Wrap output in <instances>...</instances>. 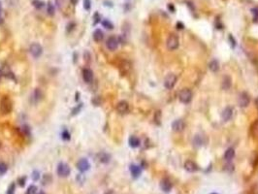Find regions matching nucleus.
Segmentation results:
<instances>
[{"label": "nucleus", "instance_id": "nucleus-8", "mask_svg": "<svg viewBox=\"0 0 258 194\" xmlns=\"http://www.w3.org/2000/svg\"><path fill=\"white\" fill-rule=\"evenodd\" d=\"M77 168L81 172H87L90 168V164L87 158H81L80 160L77 162Z\"/></svg>", "mask_w": 258, "mask_h": 194}, {"label": "nucleus", "instance_id": "nucleus-7", "mask_svg": "<svg viewBox=\"0 0 258 194\" xmlns=\"http://www.w3.org/2000/svg\"><path fill=\"white\" fill-rule=\"evenodd\" d=\"M238 103L241 108H246L250 105V97L246 92H242L239 95V99H238Z\"/></svg>", "mask_w": 258, "mask_h": 194}, {"label": "nucleus", "instance_id": "nucleus-11", "mask_svg": "<svg viewBox=\"0 0 258 194\" xmlns=\"http://www.w3.org/2000/svg\"><path fill=\"white\" fill-rule=\"evenodd\" d=\"M185 127V123L182 119H176L172 123V129L175 132H182Z\"/></svg>", "mask_w": 258, "mask_h": 194}, {"label": "nucleus", "instance_id": "nucleus-25", "mask_svg": "<svg viewBox=\"0 0 258 194\" xmlns=\"http://www.w3.org/2000/svg\"><path fill=\"white\" fill-rule=\"evenodd\" d=\"M103 38H104V33L102 32V30H100V29H96V30L93 32V40L95 42H101Z\"/></svg>", "mask_w": 258, "mask_h": 194}, {"label": "nucleus", "instance_id": "nucleus-15", "mask_svg": "<svg viewBox=\"0 0 258 194\" xmlns=\"http://www.w3.org/2000/svg\"><path fill=\"white\" fill-rule=\"evenodd\" d=\"M250 132L252 139L255 141H258V119H256V121L251 124Z\"/></svg>", "mask_w": 258, "mask_h": 194}, {"label": "nucleus", "instance_id": "nucleus-36", "mask_svg": "<svg viewBox=\"0 0 258 194\" xmlns=\"http://www.w3.org/2000/svg\"><path fill=\"white\" fill-rule=\"evenodd\" d=\"M25 182H26V178L23 177V178H19V185L21 186H24L25 185Z\"/></svg>", "mask_w": 258, "mask_h": 194}, {"label": "nucleus", "instance_id": "nucleus-9", "mask_svg": "<svg viewBox=\"0 0 258 194\" xmlns=\"http://www.w3.org/2000/svg\"><path fill=\"white\" fill-rule=\"evenodd\" d=\"M117 111L121 115H125L129 112V104L126 101H120L117 104Z\"/></svg>", "mask_w": 258, "mask_h": 194}, {"label": "nucleus", "instance_id": "nucleus-14", "mask_svg": "<svg viewBox=\"0 0 258 194\" xmlns=\"http://www.w3.org/2000/svg\"><path fill=\"white\" fill-rule=\"evenodd\" d=\"M83 79L87 83H90L93 80V73L90 69L86 68L83 70Z\"/></svg>", "mask_w": 258, "mask_h": 194}, {"label": "nucleus", "instance_id": "nucleus-41", "mask_svg": "<svg viewBox=\"0 0 258 194\" xmlns=\"http://www.w3.org/2000/svg\"><path fill=\"white\" fill-rule=\"evenodd\" d=\"M255 105H256V108L258 109V98H256V100H255Z\"/></svg>", "mask_w": 258, "mask_h": 194}, {"label": "nucleus", "instance_id": "nucleus-3", "mask_svg": "<svg viewBox=\"0 0 258 194\" xmlns=\"http://www.w3.org/2000/svg\"><path fill=\"white\" fill-rule=\"evenodd\" d=\"M193 97V93L190 90L189 88H183L180 91V94H178V99L183 104H188Z\"/></svg>", "mask_w": 258, "mask_h": 194}, {"label": "nucleus", "instance_id": "nucleus-13", "mask_svg": "<svg viewBox=\"0 0 258 194\" xmlns=\"http://www.w3.org/2000/svg\"><path fill=\"white\" fill-rule=\"evenodd\" d=\"M233 113H234V111H233V109L231 107H226L224 110H223L222 114H221L222 119L224 121H230V119L232 118V117H233Z\"/></svg>", "mask_w": 258, "mask_h": 194}, {"label": "nucleus", "instance_id": "nucleus-22", "mask_svg": "<svg viewBox=\"0 0 258 194\" xmlns=\"http://www.w3.org/2000/svg\"><path fill=\"white\" fill-rule=\"evenodd\" d=\"M235 157V150L233 148H227L224 152V158L227 161H231L233 158Z\"/></svg>", "mask_w": 258, "mask_h": 194}, {"label": "nucleus", "instance_id": "nucleus-23", "mask_svg": "<svg viewBox=\"0 0 258 194\" xmlns=\"http://www.w3.org/2000/svg\"><path fill=\"white\" fill-rule=\"evenodd\" d=\"M111 159V155L106 152H100L98 155V160L101 163H108Z\"/></svg>", "mask_w": 258, "mask_h": 194}, {"label": "nucleus", "instance_id": "nucleus-33", "mask_svg": "<svg viewBox=\"0 0 258 194\" xmlns=\"http://www.w3.org/2000/svg\"><path fill=\"white\" fill-rule=\"evenodd\" d=\"M194 144H195V145L197 144V146L202 145V144H203L202 137H201V136H199V135H196V136L194 137Z\"/></svg>", "mask_w": 258, "mask_h": 194}, {"label": "nucleus", "instance_id": "nucleus-42", "mask_svg": "<svg viewBox=\"0 0 258 194\" xmlns=\"http://www.w3.org/2000/svg\"><path fill=\"white\" fill-rule=\"evenodd\" d=\"M0 11H2V5H1V2H0Z\"/></svg>", "mask_w": 258, "mask_h": 194}, {"label": "nucleus", "instance_id": "nucleus-30", "mask_svg": "<svg viewBox=\"0 0 258 194\" xmlns=\"http://www.w3.org/2000/svg\"><path fill=\"white\" fill-rule=\"evenodd\" d=\"M15 189H16V185H15V182H12L9 185L6 194H15Z\"/></svg>", "mask_w": 258, "mask_h": 194}, {"label": "nucleus", "instance_id": "nucleus-1", "mask_svg": "<svg viewBox=\"0 0 258 194\" xmlns=\"http://www.w3.org/2000/svg\"><path fill=\"white\" fill-rule=\"evenodd\" d=\"M13 110V102L8 96H3L0 100V111L3 115L10 114Z\"/></svg>", "mask_w": 258, "mask_h": 194}, {"label": "nucleus", "instance_id": "nucleus-27", "mask_svg": "<svg viewBox=\"0 0 258 194\" xmlns=\"http://www.w3.org/2000/svg\"><path fill=\"white\" fill-rule=\"evenodd\" d=\"M102 26L105 28H108V29H113L114 28L113 23L109 21V19H104V21L102 22Z\"/></svg>", "mask_w": 258, "mask_h": 194}, {"label": "nucleus", "instance_id": "nucleus-39", "mask_svg": "<svg viewBox=\"0 0 258 194\" xmlns=\"http://www.w3.org/2000/svg\"><path fill=\"white\" fill-rule=\"evenodd\" d=\"M78 1H79V0H70V2H71L73 5H76V4L78 3Z\"/></svg>", "mask_w": 258, "mask_h": 194}, {"label": "nucleus", "instance_id": "nucleus-31", "mask_svg": "<svg viewBox=\"0 0 258 194\" xmlns=\"http://www.w3.org/2000/svg\"><path fill=\"white\" fill-rule=\"evenodd\" d=\"M37 192V187L35 185H30L27 188L26 194H35Z\"/></svg>", "mask_w": 258, "mask_h": 194}, {"label": "nucleus", "instance_id": "nucleus-29", "mask_svg": "<svg viewBox=\"0 0 258 194\" xmlns=\"http://www.w3.org/2000/svg\"><path fill=\"white\" fill-rule=\"evenodd\" d=\"M7 170H8V167L6 164L4 162H0V175L1 176L4 175V174L7 172Z\"/></svg>", "mask_w": 258, "mask_h": 194}, {"label": "nucleus", "instance_id": "nucleus-20", "mask_svg": "<svg viewBox=\"0 0 258 194\" xmlns=\"http://www.w3.org/2000/svg\"><path fill=\"white\" fill-rule=\"evenodd\" d=\"M130 172H131V175L133 176V178H138V177H140L142 170L138 165L132 164V165H130Z\"/></svg>", "mask_w": 258, "mask_h": 194}, {"label": "nucleus", "instance_id": "nucleus-35", "mask_svg": "<svg viewBox=\"0 0 258 194\" xmlns=\"http://www.w3.org/2000/svg\"><path fill=\"white\" fill-rule=\"evenodd\" d=\"M32 179H33V181H38L39 179H40V173L38 171H34L32 173Z\"/></svg>", "mask_w": 258, "mask_h": 194}, {"label": "nucleus", "instance_id": "nucleus-38", "mask_svg": "<svg viewBox=\"0 0 258 194\" xmlns=\"http://www.w3.org/2000/svg\"><path fill=\"white\" fill-rule=\"evenodd\" d=\"M62 138L64 139V140H69V139H70V134H69L67 131H64L62 133Z\"/></svg>", "mask_w": 258, "mask_h": 194}, {"label": "nucleus", "instance_id": "nucleus-24", "mask_svg": "<svg viewBox=\"0 0 258 194\" xmlns=\"http://www.w3.org/2000/svg\"><path fill=\"white\" fill-rule=\"evenodd\" d=\"M209 69L214 73H216L219 70V62L216 59H212V60L209 63Z\"/></svg>", "mask_w": 258, "mask_h": 194}, {"label": "nucleus", "instance_id": "nucleus-32", "mask_svg": "<svg viewBox=\"0 0 258 194\" xmlns=\"http://www.w3.org/2000/svg\"><path fill=\"white\" fill-rule=\"evenodd\" d=\"M91 7V1L90 0H83V8H85L87 11H89Z\"/></svg>", "mask_w": 258, "mask_h": 194}, {"label": "nucleus", "instance_id": "nucleus-4", "mask_svg": "<svg viewBox=\"0 0 258 194\" xmlns=\"http://www.w3.org/2000/svg\"><path fill=\"white\" fill-rule=\"evenodd\" d=\"M177 82H178V78L175 74H169L164 79V87L167 89H172L176 86Z\"/></svg>", "mask_w": 258, "mask_h": 194}, {"label": "nucleus", "instance_id": "nucleus-43", "mask_svg": "<svg viewBox=\"0 0 258 194\" xmlns=\"http://www.w3.org/2000/svg\"><path fill=\"white\" fill-rule=\"evenodd\" d=\"M38 194H45V192L44 191H40V192H38Z\"/></svg>", "mask_w": 258, "mask_h": 194}, {"label": "nucleus", "instance_id": "nucleus-6", "mask_svg": "<svg viewBox=\"0 0 258 194\" xmlns=\"http://www.w3.org/2000/svg\"><path fill=\"white\" fill-rule=\"evenodd\" d=\"M29 53H31V56L33 57H39L41 56V54L43 53V48L40 44L38 43H33L30 45V47H29Z\"/></svg>", "mask_w": 258, "mask_h": 194}, {"label": "nucleus", "instance_id": "nucleus-21", "mask_svg": "<svg viewBox=\"0 0 258 194\" xmlns=\"http://www.w3.org/2000/svg\"><path fill=\"white\" fill-rule=\"evenodd\" d=\"M128 143H129V146H130L131 148H138L139 146H140V144H141L140 139H139L138 137H136V136H131L130 138H129Z\"/></svg>", "mask_w": 258, "mask_h": 194}, {"label": "nucleus", "instance_id": "nucleus-12", "mask_svg": "<svg viewBox=\"0 0 258 194\" xmlns=\"http://www.w3.org/2000/svg\"><path fill=\"white\" fill-rule=\"evenodd\" d=\"M106 46L110 51H115V49H117L118 47V39L114 36L108 38L107 42H106Z\"/></svg>", "mask_w": 258, "mask_h": 194}, {"label": "nucleus", "instance_id": "nucleus-28", "mask_svg": "<svg viewBox=\"0 0 258 194\" xmlns=\"http://www.w3.org/2000/svg\"><path fill=\"white\" fill-rule=\"evenodd\" d=\"M47 11H48V14L49 15V16H53V15H54V7H53V5L52 3H48V5H47Z\"/></svg>", "mask_w": 258, "mask_h": 194}, {"label": "nucleus", "instance_id": "nucleus-18", "mask_svg": "<svg viewBox=\"0 0 258 194\" xmlns=\"http://www.w3.org/2000/svg\"><path fill=\"white\" fill-rule=\"evenodd\" d=\"M160 187L164 192H170V190L172 189V182L168 179H164L160 182Z\"/></svg>", "mask_w": 258, "mask_h": 194}, {"label": "nucleus", "instance_id": "nucleus-19", "mask_svg": "<svg viewBox=\"0 0 258 194\" xmlns=\"http://www.w3.org/2000/svg\"><path fill=\"white\" fill-rule=\"evenodd\" d=\"M232 86V80L229 76H225L222 80V83H221V87L224 90H228Z\"/></svg>", "mask_w": 258, "mask_h": 194}, {"label": "nucleus", "instance_id": "nucleus-44", "mask_svg": "<svg viewBox=\"0 0 258 194\" xmlns=\"http://www.w3.org/2000/svg\"><path fill=\"white\" fill-rule=\"evenodd\" d=\"M212 194H217V193H212Z\"/></svg>", "mask_w": 258, "mask_h": 194}, {"label": "nucleus", "instance_id": "nucleus-37", "mask_svg": "<svg viewBox=\"0 0 258 194\" xmlns=\"http://www.w3.org/2000/svg\"><path fill=\"white\" fill-rule=\"evenodd\" d=\"M22 132L25 134L26 136H28L29 135V133H30V130H29V128H28V126H23L22 128Z\"/></svg>", "mask_w": 258, "mask_h": 194}, {"label": "nucleus", "instance_id": "nucleus-34", "mask_svg": "<svg viewBox=\"0 0 258 194\" xmlns=\"http://www.w3.org/2000/svg\"><path fill=\"white\" fill-rule=\"evenodd\" d=\"M160 118H161V113H160V111H157L155 113V117H154V121L157 124L160 123Z\"/></svg>", "mask_w": 258, "mask_h": 194}, {"label": "nucleus", "instance_id": "nucleus-26", "mask_svg": "<svg viewBox=\"0 0 258 194\" xmlns=\"http://www.w3.org/2000/svg\"><path fill=\"white\" fill-rule=\"evenodd\" d=\"M32 4H33L34 7H35L36 9H39V10L44 7V2L41 1V0H33Z\"/></svg>", "mask_w": 258, "mask_h": 194}, {"label": "nucleus", "instance_id": "nucleus-10", "mask_svg": "<svg viewBox=\"0 0 258 194\" xmlns=\"http://www.w3.org/2000/svg\"><path fill=\"white\" fill-rule=\"evenodd\" d=\"M118 68H120L122 75H127L131 70V63L128 60H121V63L118 64Z\"/></svg>", "mask_w": 258, "mask_h": 194}, {"label": "nucleus", "instance_id": "nucleus-40", "mask_svg": "<svg viewBox=\"0 0 258 194\" xmlns=\"http://www.w3.org/2000/svg\"><path fill=\"white\" fill-rule=\"evenodd\" d=\"M2 76H3V71L1 70V69H0V79L2 78Z\"/></svg>", "mask_w": 258, "mask_h": 194}, {"label": "nucleus", "instance_id": "nucleus-2", "mask_svg": "<svg viewBox=\"0 0 258 194\" xmlns=\"http://www.w3.org/2000/svg\"><path fill=\"white\" fill-rule=\"evenodd\" d=\"M180 46V40H178V37L177 34L175 33H171L167 38L166 41V47L169 51H175Z\"/></svg>", "mask_w": 258, "mask_h": 194}, {"label": "nucleus", "instance_id": "nucleus-16", "mask_svg": "<svg viewBox=\"0 0 258 194\" xmlns=\"http://www.w3.org/2000/svg\"><path fill=\"white\" fill-rule=\"evenodd\" d=\"M185 169L187 172L190 173H194L198 170V166L195 162H193L192 160H186L185 163Z\"/></svg>", "mask_w": 258, "mask_h": 194}, {"label": "nucleus", "instance_id": "nucleus-17", "mask_svg": "<svg viewBox=\"0 0 258 194\" xmlns=\"http://www.w3.org/2000/svg\"><path fill=\"white\" fill-rule=\"evenodd\" d=\"M42 98H43V93L41 91V89L36 88L35 90H34V92L32 93V95H31V102L33 104H35V103L40 101Z\"/></svg>", "mask_w": 258, "mask_h": 194}, {"label": "nucleus", "instance_id": "nucleus-5", "mask_svg": "<svg viewBox=\"0 0 258 194\" xmlns=\"http://www.w3.org/2000/svg\"><path fill=\"white\" fill-rule=\"evenodd\" d=\"M70 172H71L70 167H69L66 163L61 162V163L58 164V166H57V174H58L59 177L66 178V177H68L69 175H70Z\"/></svg>", "mask_w": 258, "mask_h": 194}]
</instances>
